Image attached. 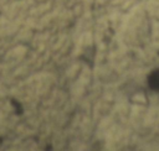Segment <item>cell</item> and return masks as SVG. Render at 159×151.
<instances>
[{
	"mask_svg": "<svg viewBox=\"0 0 159 151\" xmlns=\"http://www.w3.org/2000/svg\"><path fill=\"white\" fill-rule=\"evenodd\" d=\"M152 79L154 80V83H153V85H155V87H159V76H158L157 73H154V76L152 77Z\"/></svg>",
	"mask_w": 159,
	"mask_h": 151,
	"instance_id": "cell-1",
	"label": "cell"
}]
</instances>
